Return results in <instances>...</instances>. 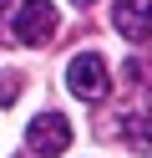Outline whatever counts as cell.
Masks as SVG:
<instances>
[{"instance_id": "1", "label": "cell", "mask_w": 152, "mask_h": 158, "mask_svg": "<svg viewBox=\"0 0 152 158\" xmlns=\"http://www.w3.org/2000/svg\"><path fill=\"white\" fill-rule=\"evenodd\" d=\"M66 87L81 102H101V97L111 92V72H107V61H101L96 51H81V56L66 61Z\"/></svg>"}, {"instance_id": "2", "label": "cell", "mask_w": 152, "mask_h": 158, "mask_svg": "<svg viewBox=\"0 0 152 158\" xmlns=\"http://www.w3.org/2000/svg\"><path fill=\"white\" fill-rule=\"evenodd\" d=\"M56 26H61V15H56L51 0H25V5L15 10L10 36H15L20 46H46V41H56Z\"/></svg>"}, {"instance_id": "3", "label": "cell", "mask_w": 152, "mask_h": 158, "mask_svg": "<svg viewBox=\"0 0 152 158\" xmlns=\"http://www.w3.org/2000/svg\"><path fill=\"white\" fill-rule=\"evenodd\" d=\"M25 143H30V153H36V158H56V153H66V148H71V123H66L61 112H41V117H30Z\"/></svg>"}, {"instance_id": "4", "label": "cell", "mask_w": 152, "mask_h": 158, "mask_svg": "<svg viewBox=\"0 0 152 158\" xmlns=\"http://www.w3.org/2000/svg\"><path fill=\"white\" fill-rule=\"evenodd\" d=\"M111 26L127 41H147L152 36V0H117L111 5Z\"/></svg>"}, {"instance_id": "5", "label": "cell", "mask_w": 152, "mask_h": 158, "mask_svg": "<svg viewBox=\"0 0 152 158\" xmlns=\"http://www.w3.org/2000/svg\"><path fill=\"white\" fill-rule=\"evenodd\" d=\"M117 133H122V143H132V148H152V117L147 112H122Z\"/></svg>"}, {"instance_id": "6", "label": "cell", "mask_w": 152, "mask_h": 158, "mask_svg": "<svg viewBox=\"0 0 152 158\" xmlns=\"http://www.w3.org/2000/svg\"><path fill=\"white\" fill-rule=\"evenodd\" d=\"M122 82H127V87H137V92H147V97H152V66H147V61H142V56H137V61H127V66H122Z\"/></svg>"}, {"instance_id": "7", "label": "cell", "mask_w": 152, "mask_h": 158, "mask_svg": "<svg viewBox=\"0 0 152 158\" xmlns=\"http://www.w3.org/2000/svg\"><path fill=\"white\" fill-rule=\"evenodd\" d=\"M20 87H25V77H20V72H0V102H15Z\"/></svg>"}, {"instance_id": "8", "label": "cell", "mask_w": 152, "mask_h": 158, "mask_svg": "<svg viewBox=\"0 0 152 158\" xmlns=\"http://www.w3.org/2000/svg\"><path fill=\"white\" fill-rule=\"evenodd\" d=\"M71 5H76V10H86V5H96V0H71Z\"/></svg>"}, {"instance_id": "9", "label": "cell", "mask_w": 152, "mask_h": 158, "mask_svg": "<svg viewBox=\"0 0 152 158\" xmlns=\"http://www.w3.org/2000/svg\"><path fill=\"white\" fill-rule=\"evenodd\" d=\"M0 5H5V0H0Z\"/></svg>"}]
</instances>
